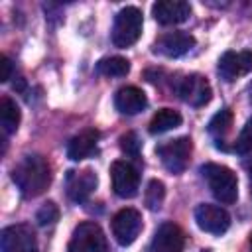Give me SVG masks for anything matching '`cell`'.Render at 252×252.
I'll return each mask as SVG.
<instances>
[{"label":"cell","mask_w":252,"mask_h":252,"mask_svg":"<svg viewBox=\"0 0 252 252\" xmlns=\"http://www.w3.org/2000/svg\"><path fill=\"white\" fill-rule=\"evenodd\" d=\"M142 230V215L136 209H120L112 217V234L120 246H130Z\"/></svg>","instance_id":"8992f818"},{"label":"cell","mask_w":252,"mask_h":252,"mask_svg":"<svg viewBox=\"0 0 252 252\" xmlns=\"http://www.w3.org/2000/svg\"><path fill=\"white\" fill-rule=\"evenodd\" d=\"M96 183H98V179L91 169L69 171V175H67V195H69L71 201L83 203L96 189Z\"/></svg>","instance_id":"9a60e30c"},{"label":"cell","mask_w":252,"mask_h":252,"mask_svg":"<svg viewBox=\"0 0 252 252\" xmlns=\"http://www.w3.org/2000/svg\"><path fill=\"white\" fill-rule=\"evenodd\" d=\"M201 173L207 179V185H209L211 193L222 205H230V203L236 201V197H238V179H236V173L232 169H228L226 165H220V163H205L201 167Z\"/></svg>","instance_id":"7a4b0ae2"},{"label":"cell","mask_w":252,"mask_h":252,"mask_svg":"<svg viewBox=\"0 0 252 252\" xmlns=\"http://www.w3.org/2000/svg\"><path fill=\"white\" fill-rule=\"evenodd\" d=\"M181 120L183 118H181V114L177 110H173V108H161V110H158L152 116L148 130H150V134H163L167 130L177 128L181 124Z\"/></svg>","instance_id":"ac0fdd59"},{"label":"cell","mask_w":252,"mask_h":252,"mask_svg":"<svg viewBox=\"0 0 252 252\" xmlns=\"http://www.w3.org/2000/svg\"><path fill=\"white\" fill-rule=\"evenodd\" d=\"M2 252H37L35 232L28 224H12L2 230Z\"/></svg>","instance_id":"9c48e42d"},{"label":"cell","mask_w":252,"mask_h":252,"mask_svg":"<svg viewBox=\"0 0 252 252\" xmlns=\"http://www.w3.org/2000/svg\"><path fill=\"white\" fill-rule=\"evenodd\" d=\"M69 252H110V250L102 228L93 220H85L75 226L69 240Z\"/></svg>","instance_id":"277c9868"},{"label":"cell","mask_w":252,"mask_h":252,"mask_svg":"<svg viewBox=\"0 0 252 252\" xmlns=\"http://www.w3.org/2000/svg\"><path fill=\"white\" fill-rule=\"evenodd\" d=\"M110 179H112V189L118 197L122 199H132L138 193L140 187V173L138 169L128 163V161H114L110 165Z\"/></svg>","instance_id":"52a82bcc"},{"label":"cell","mask_w":252,"mask_h":252,"mask_svg":"<svg viewBox=\"0 0 252 252\" xmlns=\"http://www.w3.org/2000/svg\"><path fill=\"white\" fill-rule=\"evenodd\" d=\"M177 94L183 102L191 104V106H205L211 96H213V91H211V85L209 81L203 77V75H185L179 85H177Z\"/></svg>","instance_id":"ba28073f"},{"label":"cell","mask_w":252,"mask_h":252,"mask_svg":"<svg viewBox=\"0 0 252 252\" xmlns=\"http://www.w3.org/2000/svg\"><path fill=\"white\" fill-rule=\"evenodd\" d=\"M195 45V37L187 32H167L161 33L156 43H154V51L161 53L165 57H181L187 51H191Z\"/></svg>","instance_id":"7c38bea8"},{"label":"cell","mask_w":252,"mask_h":252,"mask_svg":"<svg viewBox=\"0 0 252 252\" xmlns=\"http://www.w3.org/2000/svg\"><path fill=\"white\" fill-rule=\"evenodd\" d=\"M2 75H0V81L2 83H6V81H10L12 79V61H10V57L8 55H2Z\"/></svg>","instance_id":"484cf974"},{"label":"cell","mask_w":252,"mask_h":252,"mask_svg":"<svg viewBox=\"0 0 252 252\" xmlns=\"http://www.w3.org/2000/svg\"><path fill=\"white\" fill-rule=\"evenodd\" d=\"M250 98H252V89H250Z\"/></svg>","instance_id":"f1b7e54d"},{"label":"cell","mask_w":252,"mask_h":252,"mask_svg":"<svg viewBox=\"0 0 252 252\" xmlns=\"http://www.w3.org/2000/svg\"><path fill=\"white\" fill-rule=\"evenodd\" d=\"M252 71V51H226L219 59V75L232 83L242 75H248Z\"/></svg>","instance_id":"8fae6325"},{"label":"cell","mask_w":252,"mask_h":252,"mask_svg":"<svg viewBox=\"0 0 252 252\" xmlns=\"http://www.w3.org/2000/svg\"><path fill=\"white\" fill-rule=\"evenodd\" d=\"M163 199H165V187L159 179H152L146 187V193H144V203L150 211H158L161 205H163Z\"/></svg>","instance_id":"7402d4cb"},{"label":"cell","mask_w":252,"mask_h":252,"mask_svg":"<svg viewBox=\"0 0 252 252\" xmlns=\"http://www.w3.org/2000/svg\"><path fill=\"white\" fill-rule=\"evenodd\" d=\"M195 220L197 226L209 234H222L230 226V215L222 207L211 203H201L195 209Z\"/></svg>","instance_id":"30bf717a"},{"label":"cell","mask_w":252,"mask_h":252,"mask_svg":"<svg viewBox=\"0 0 252 252\" xmlns=\"http://www.w3.org/2000/svg\"><path fill=\"white\" fill-rule=\"evenodd\" d=\"M250 250H252V234H250Z\"/></svg>","instance_id":"83f0119b"},{"label":"cell","mask_w":252,"mask_h":252,"mask_svg":"<svg viewBox=\"0 0 252 252\" xmlns=\"http://www.w3.org/2000/svg\"><path fill=\"white\" fill-rule=\"evenodd\" d=\"M185 248V232L175 222H163L158 226L154 240H152V252H183Z\"/></svg>","instance_id":"5bb4252c"},{"label":"cell","mask_w":252,"mask_h":252,"mask_svg":"<svg viewBox=\"0 0 252 252\" xmlns=\"http://www.w3.org/2000/svg\"><path fill=\"white\" fill-rule=\"evenodd\" d=\"M234 152L236 154H250L252 152V118L244 124L242 132L238 134L236 144H234Z\"/></svg>","instance_id":"d4e9b609"},{"label":"cell","mask_w":252,"mask_h":252,"mask_svg":"<svg viewBox=\"0 0 252 252\" xmlns=\"http://www.w3.org/2000/svg\"><path fill=\"white\" fill-rule=\"evenodd\" d=\"M57 219H59V209H57V205H55L53 201L43 203V205L37 209V213H35V220H37V224H41V226L53 224Z\"/></svg>","instance_id":"603a6c76"},{"label":"cell","mask_w":252,"mask_h":252,"mask_svg":"<svg viewBox=\"0 0 252 252\" xmlns=\"http://www.w3.org/2000/svg\"><path fill=\"white\" fill-rule=\"evenodd\" d=\"M20 120H22L20 106L10 96H2V100H0V122H2L4 132L14 134L20 126Z\"/></svg>","instance_id":"d6986e66"},{"label":"cell","mask_w":252,"mask_h":252,"mask_svg":"<svg viewBox=\"0 0 252 252\" xmlns=\"http://www.w3.org/2000/svg\"><path fill=\"white\" fill-rule=\"evenodd\" d=\"M98 138H100L98 130L85 128L83 132H79L77 136H73L69 140V144H67V158L73 159V161H79V159H85V158L93 156L94 150H96Z\"/></svg>","instance_id":"e0dca14e"},{"label":"cell","mask_w":252,"mask_h":252,"mask_svg":"<svg viewBox=\"0 0 252 252\" xmlns=\"http://www.w3.org/2000/svg\"><path fill=\"white\" fill-rule=\"evenodd\" d=\"M140 148H142V142L140 138L136 136V132H126L120 136V150L130 156V158H138L140 156Z\"/></svg>","instance_id":"cb8c5ba5"},{"label":"cell","mask_w":252,"mask_h":252,"mask_svg":"<svg viewBox=\"0 0 252 252\" xmlns=\"http://www.w3.org/2000/svg\"><path fill=\"white\" fill-rule=\"evenodd\" d=\"M114 106L122 114H138L148 106V98H146L142 89H138L134 85H128V87H122V89L116 91Z\"/></svg>","instance_id":"2e32d148"},{"label":"cell","mask_w":252,"mask_h":252,"mask_svg":"<svg viewBox=\"0 0 252 252\" xmlns=\"http://www.w3.org/2000/svg\"><path fill=\"white\" fill-rule=\"evenodd\" d=\"M142 12L134 6H126L122 8L116 18H114V26H112V43L120 49L130 47L138 41L140 33H142Z\"/></svg>","instance_id":"3957f363"},{"label":"cell","mask_w":252,"mask_h":252,"mask_svg":"<svg viewBox=\"0 0 252 252\" xmlns=\"http://www.w3.org/2000/svg\"><path fill=\"white\" fill-rule=\"evenodd\" d=\"M191 138L181 136L175 140H167L163 144H159L156 148L158 158L161 159L163 167L171 173H181L185 171V167L189 165V158H191Z\"/></svg>","instance_id":"5b68a950"},{"label":"cell","mask_w":252,"mask_h":252,"mask_svg":"<svg viewBox=\"0 0 252 252\" xmlns=\"http://www.w3.org/2000/svg\"><path fill=\"white\" fill-rule=\"evenodd\" d=\"M230 126H232V112L228 108H222L220 112H217L211 122H209V132L215 140H222L228 132H230Z\"/></svg>","instance_id":"44dd1931"},{"label":"cell","mask_w":252,"mask_h":252,"mask_svg":"<svg viewBox=\"0 0 252 252\" xmlns=\"http://www.w3.org/2000/svg\"><path fill=\"white\" fill-rule=\"evenodd\" d=\"M152 16L163 26H175L189 20L191 6L183 0H158L152 6Z\"/></svg>","instance_id":"4fadbf2b"},{"label":"cell","mask_w":252,"mask_h":252,"mask_svg":"<svg viewBox=\"0 0 252 252\" xmlns=\"http://www.w3.org/2000/svg\"><path fill=\"white\" fill-rule=\"evenodd\" d=\"M128 71H130V61L120 55L104 57L96 63V73L102 77H126Z\"/></svg>","instance_id":"ffe728a7"},{"label":"cell","mask_w":252,"mask_h":252,"mask_svg":"<svg viewBox=\"0 0 252 252\" xmlns=\"http://www.w3.org/2000/svg\"><path fill=\"white\" fill-rule=\"evenodd\" d=\"M246 169H248V181H250V193H252V159L246 163Z\"/></svg>","instance_id":"4316f807"},{"label":"cell","mask_w":252,"mask_h":252,"mask_svg":"<svg viewBox=\"0 0 252 252\" xmlns=\"http://www.w3.org/2000/svg\"><path fill=\"white\" fill-rule=\"evenodd\" d=\"M12 179L18 185V189L22 191L24 197H28V199L37 197L51 183L49 161L39 154L24 156L22 161L12 169Z\"/></svg>","instance_id":"6da1fadb"}]
</instances>
